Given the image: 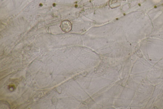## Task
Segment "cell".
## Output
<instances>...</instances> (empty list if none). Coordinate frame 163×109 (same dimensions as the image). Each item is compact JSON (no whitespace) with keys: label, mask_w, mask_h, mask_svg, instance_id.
Returning a JSON list of instances; mask_svg holds the SVG:
<instances>
[{"label":"cell","mask_w":163,"mask_h":109,"mask_svg":"<svg viewBox=\"0 0 163 109\" xmlns=\"http://www.w3.org/2000/svg\"><path fill=\"white\" fill-rule=\"evenodd\" d=\"M60 27L62 30L64 32L68 33L70 31L72 28L70 22L67 20L63 21L61 22Z\"/></svg>","instance_id":"6da1fadb"}]
</instances>
